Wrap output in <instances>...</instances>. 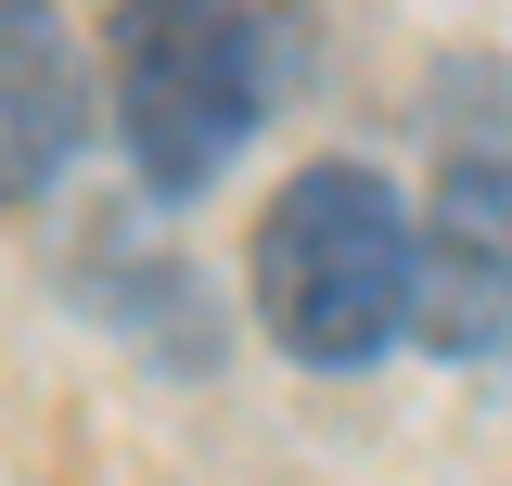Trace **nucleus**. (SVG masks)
<instances>
[{
  "mask_svg": "<svg viewBox=\"0 0 512 486\" xmlns=\"http://www.w3.org/2000/svg\"><path fill=\"white\" fill-rule=\"evenodd\" d=\"M410 243L423 218L372 167H295L256 218V333L308 371H359L410 333Z\"/></svg>",
  "mask_w": 512,
  "mask_h": 486,
  "instance_id": "nucleus-1",
  "label": "nucleus"
},
{
  "mask_svg": "<svg viewBox=\"0 0 512 486\" xmlns=\"http://www.w3.org/2000/svg\"><path fill=\"white\" fill-rule=\"evenodd\" d=\"M282 90V26L269 13H218V0H167L116 26V116L154 192H205Z\"/></svg>",
  "mask_w": 512,
  "mask_h": 486,
  "instance_id": "nucleus-2",
  "label": "nucleus"
},
{
  "mask_svg": "<svg viewBox=\"0 0 512 486\" xmlns=\"http://www.w3.org/2000/svg\"><path fill=\"white\" fill-rule=\"evenodd\" d=\"M410 333L436 359L512 346V154L500 141L448 154V192L423 218V243H410Z\"/></svg>",
  "mask_w": 512,
  "mask_h": 486,
  "instance_id": "nucleus-3",
  "label": "nucleus"
},
{
  "mask_svg": "<svg viewBox=\"0 0 512 486\" xmlns=\"http://www.w3.org/2000/svg\"><path fill=\"white\" fill-rule=\"evenodd\" d=\"M77 128H90L77 52H64L39 13H13V0H0V205L52 192V180H64V154H77Z\"/></svg>",
  "mask_w": 512,
  "mask_h": 486,
  "instance_id": "nucleus-4",
  "label": "nucleus"
}]
</instances>
